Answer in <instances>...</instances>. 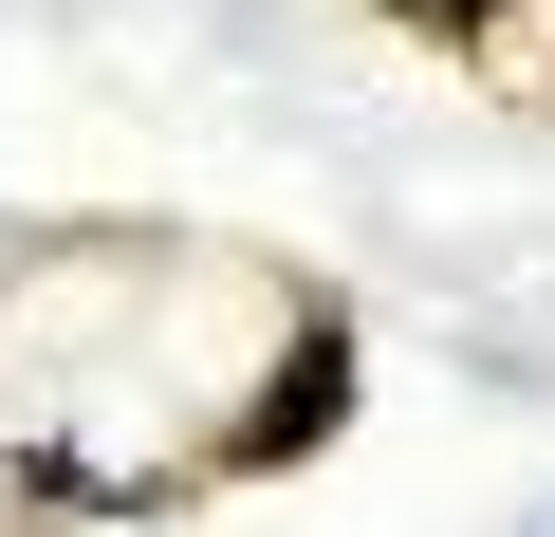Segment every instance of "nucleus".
<instances>
[{
	"mask_svg": "<svg viewBox=\"0 0 555 537\" xmlns=\"http://www.w3.org/2000/svg\"><path fill=\"white\" fill-rule=\"evenodd\" d=\"M389 20H408V38H500L518 0H389Z\"/></svg>",
	"mask_w": 555,
	"mask_h": 537,
	"instance_id": "nucleus-2",
	"label": "nucleus"
},
{
	"mask_svg": "<svg viewBox=\"0 0 555 537\" xmlns=\"http://www.w3.org/2000/svg\"><path fill=\"white\" fill-rule=\"evenodd\" d=\"M334 426H352V334H334V316H297V334H278V389L222 426V463H241V482H278V463H315Z\"/></svg>",
	"mask_w": 555,
	"mask_h": 537,
	"instance_id": "nucleus-1",
	"label": "nucleus"
}]
</instances>
